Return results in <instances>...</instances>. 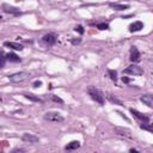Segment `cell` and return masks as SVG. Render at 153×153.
I'll use <instances>...</instances> for the list:
<instances>
[{
    "mask_svg": "<svg viewBox=\"0 0 153 153\" xmlns=\"http://www.w3.org/2000/svg\"><path fill=\"white\" fill-rule=\"evenodd\" d=\"M87 93H88V96H90L96 103H98V104H100V105L104 104V94H103V92H102L100 90L96 88L94 86H90V87L87 88Z\"/></svg>",
    "mask_w": 153,
    "mask_h": 153,
    "instance_id": "cell-1",
    "label": "cell"
},
{
    "mask_svg": "<svg viewBox=\"0 0 153 153\" xmlns=\"http://www.w3.org/2000/svg\"><path fill=\"white\" fill-rule=\"evenodd\" d=\"M43 117H44L45 121H49V122H62V121L65 120L63 116H62L60 112H56V111L45 112Z\"/></svg>",
    "mask_w": 153,
    "mask_h": 153,
    "instance_id": "cell-2",
    "label": "cell"
},
{
    "mask_svg": "<svg viewBox=\"0 0 153 153\" xmlns=\"http://www.w3.org/2000/svg\"><path fill=\"white\" fill-rule=\"evenodd\" d=\"M56 35H54V33H47V35H44L42 38H41V43L43 44V45H45V47H51V45H54L55 43H56Z\"/></svg>",
    "mask_w": 153,
    "mask_h": 153,
    "instance_id": "cell-3",
    "label": "cell"
},
{
    "mask_svg": "<svg viewBox=\"0 0 153 153\" xmlns=\"http://www.w3.org/2000/svg\"><path fill=\"white\" fill-rule=\"evenodd\" d=\"M27 76H29V73H27V72H18V73L11 74V75L8 76V79H10V81H12V82H22V81H24L25 79H27Z\"/></svg>",
    "mask_w": 153,
    "mask_h": 153,
    "instance_id": "cell-4",
    "label": "cell"
},
{
    "mask_svg": "<svg viewBox=\"0 0 153 153\" xmlns=\"http://www.w3.org/2000/svg\"><path fill=\"white\" fill-rule=\"evenodd\" d=\"M124 74H130V75H142L143 74V71L141 67L136 66V65H130L129 67H127L124 71H123Z\"/></svg>",
    "mask_w": 153,
    "mask_h": 153,
    "instance_id": "cell-5",
    "label": "cell"
},
{
    "mask_svg": "<svg viewBox=\"0 0 153 153\" xmlns=\"http://www.w3.org/2000/svg\"><path fill=\"white\" fill-rule=\"evenodd\" d=\"M1 8H2V11H4L5 13H10V14H13V16H19V14H22V12L19 11V8L13 7V6L8 5V4H2V5H1Z\"/></svg>",
    "mask_w": 153,
    "mask_h": 153,
    "instance_id": "cell-6",
    "label": "cell"
},
{
    "mask_svg": "<svg viewBox=\"0 0 153 153\" xmlns=\"http://www.w3.org/2000/svg\"><path fill=\"white\" fill-rule=\"evenodd\" d=\"M130 112H131V115H133L135 118H137V120L141 121L142 123H148L149 118H148V116H146L145 114H142V112H140V111H137V110H135V109H130Z\"/></svg>",
    "mask_w": 153,
    "mask_h": 153,
    "instance_id": "cell-7",
    "label": "cell"
},
{
    "mask_svg": "<svg viewBox=\"0 0 153 153\" xmlns=\"http://www.w3.org/2000/svg\"><path fill=\"white\" fill-rule=\"evenodd\" d=\"M129 59H130V61L131 62H137L139 60H140V51L137 50V48L136 47H130V50H129Z\"/></svg>",
    "mask_w": 153,
    "mask_h": 153,
    "instance_id": "cell-8",
    "label": "cell"
},
{
    "mask_svg": "<svg viewBox=\"0 0 153 153\" xmlns=\"http://www.w3.org/2000/svg\"><path fill=\"white\" fill-rule=\"evenodd\" d=\"M22 140L24 141V142H29V143H35V142H38V137L36 136V135H33V134H29V133H25V134H23V136H22Z\"/></svg>",
    "mask_w": 153,
    "mask_h": 153,
    "instance_id": "cell-9",
    "label": "cell"
},
{
    "mask_svg": "<svg viewBox=\"0 0 153 153\" xmlns=\"http://www.w3.org/2000/svg\"><path fill=\"white\" fill-rule=\"evenodd\" d=\"M129 31L130 32H136V31H140L141 29H143V23L142 22H140V20H136V22H134V23H131L130 25H129Z\"/></svg>",
    "mask_w": 153,
    "mask_h": 153,
    "instance_id": "cell-10",
    "label": "cell"
},
{
    "mask_svg": "<svg viewBox=\"0 0 153 153\" xmlns=\"http://www.w3.org/2000/svg\"><path fill=\"white\" fill-rule=\"evenodd\" d=\"M140 100L149 108H153V94H143L140 97Z\"/></svg>",
    "mask_w": 153,
    "mask_h": 153,
    "instance_id": "cell-11",
    "label": "cell"
},
{
    "mask_svg": "<svg viewBox=\"0 0 153 153\" xmlns=\"http://www.w3.org/2000/svg\"><path fill=\"white\" fill-rule=\"evenodd\" d=\"M4 45L5 47H8V48H12L14 50H23V45L20 43H17V42H4Z\"/></svg>",
    "mask_w": 153,
    "mask_h": 153,
    "instance_id": "cell-12",
    "label": "cell"
},
{
    "mask_svg": "<svg viewBox=\"0 0 153 153\" xmlns=\"http://www.w3.org/2000/svg\"><path fill=\"white\" fill-rule=\"evenodd\" d=\"M109 6L112 7L114 10H116V11H123V10L129 8V5H123V4H117V2H115V4L114 2H110Z\"/></svg>",
    "mask_w": 153,
    "mask_h": 153,
    "instance_id": "cell-13",
    "label": "cell"
},
{
    "mask_svg": "<svg viewBox=\"0 0 153 153\" xmlns=\"http://www.w3.org/2000/svg\"><path fill=\"white\" fill-rule=\"evenodd\" d=\"M80 147V142L79 141H71L69 143L66 145L65 149L66 151H74V149H78Z\"/></svg>",
    "mask_w": 153,
    "mask_h": 153,
    "instance_id": "cell-14",
    "label": "cell"
},
{
    "mask_svg": "<svg viewBox=\"0 0 153 153\" xmlns=\"http://www.w3.org/2000/svg\"><path fill=\"white\" fill-rule=\"evenodd\" d=\"M6 59H7V61H10V62H20V61H22V59H20L17 54H14V53H8V54H6Z\"/></svg>",
    "mask_w": 153,
    "mask_h": 153,
    "instance_id": "cell-15",
    "label": "cell"
},
{
    "mask_svg": "<svg viewBox=\"0 0 153 153\" xmlns=\"http://www.w3.org/2000/svg\"><path fill=\"white\" fill-rule=\"evenodd\" d=\"M24 97L29 100H32V102H36V103H43V99L39 98L38 96H35V94H31V93H25Z\"/></svg>",
    "mask_w": 153,
    "mask_h": 153,
    "instance_id": "cell-16",
    "label": "cell"
},
{
    "mask_svg": "<svg viewBox=\"0 0 153 153\" xmlns=\"http://www.w3.org/2000/svg\"><path fill=\"white\" fill-rule=\"evenodd\" d=\"M140 128L143 130L153 133V123H142V124H140Z\"/></svg>",
    "mask_w": 153,
    "mask_h": 153,
    "instance_id": "cell-17",
    "label": "cell"
},
{
    "mask_svg": "<svg viewBox=\"0 0 153 153\" xmlns=\"http://www.w3.org/2000/svg\"><path fill=\"white\" fill-rule=\"evenodd\" d=\"M108 74H109L110 79H111L112 81H116V80H117V72H116V71H114V69H109V71H108Z\"/></svg>",
    "mask_w": 153,
    "mask_h": 153,
    "instance_id": "cell-18",
    "label": "cell"
},
{
    "mask_svg": "<svg viewBox=\"0 0 153 153\" xmlns=\"http://www.w3.org/2000/svg\"><path fill=\"white\" fill-rule=\"evenodd\" d=\"M108 99H109L111 103H115V104H117V105H122V102H121L120 99H117L116 97H114L112 94H109V96H108Z\"/></svg>",
    "mask_w": 153,
    "mask_h": 153,
    "instance_id": "cell-19",
    "label": "cell"
},
{
    "mask_svg": "<svg viewBox=\"0 0 153 153\" xmlns=\"http://www.w3.org/2000/svg\"><path fill=\"white\" fill-rule=\"evenodd\" d=\"M97 29H99V30H108L109 29V24L108 23H99V24H97Z\"/></svg>",
    "mask_w": 153,
    "mask_h": 153,
    "instance_id": "cell-20",
    "label": "cell"
},
{
    "mask_svg": "<svg viewBox=\"0 0 153 153\" xmlns=\"http://www.w3.org/2000/svg\"><path fill=\"white\" fill-rule=\"evenodd\" d=\"M74 30H75V31H76V32H79V33H80V35H82V33H84V32H85V30H84V27H82V26H81V25H76V26H75V27H74Z\"/></svg>",
    "mask_w": 153,
    "mask_h": 153,
    "instance_id": "cell-21",
    "label": "cell"
},
{
    "mask_svg": "<svg viewBox=\"0 0 153 153\" xmlns=\"http://www.w3.org/2000/svg\"><path fill=\"white\" fill-rule=\"evenodd\" d=\"M6 54L4 53V51H1V67H4L5 66V62H6Z\"/></svg>",
    "mask_w": 153,
    "mask_h": 153,
    "instance_id": "cell-22",
    "label": "cell"
},
{
    "mask_svg": "<svg viewBox=\"0 0 153 153\" xmlns=\"http://www.w3.org/2000/svg\"><path fill=\"white\" fill-rule=\"evenodd\" d=\"M51 99L54 100V102H57V103H63V100L60 98V97H57V96H55V94H53L51 96Z\"/></svg>",
    "mask_w": 153,
    "mask_h": 153,
    "instance_id": "cell-23",
    "label": "cell"
},
{
    "mask_svg": "<svg viewBox=\"0 0 153 153\" xmlns=\"http://www.w3.org/2000/svg\"><path fill=\"white\" fill-rule=\"evenodd\" d=\"M11 153H26V152H25V149H23V148H16V149H13Z\"/></svg>",
    "mask_w": 153,
    "mask_h": 153,
    "instance_id": "cell-24",
    "label": "cell"
},
{
    "mask_svg": "<svg viewBox=\"0 0 153 153\" xmlns=\"http://www.w3.org/2000/svg\"><path fill=\"white\" fill-rule=\"evenodd\" d=\"M80 41H81L80 38H76V39H75V38H73L71 42H72V44H73V45H75V44H79V43H80Z\"/></svg>",
    "mask_w": 153,
    "mask_h": 153,
    "instance_id": "cell-25",
    "label": "cell"
},
{
    "mask_svg": "<svg viewBox=\"0 0 153 153\" xmlns=\"http://www.w3.org/2000/svg\"><path fill=\"white\" fill-rule=\"evenodd\" d=\"M39 86H42V81L41 80H37V81L33 82V87H39Z\"/></svg>",
    "mask_w": 153,
    "mask_h": 153,
    "instance_id": "cell-26",
    "label": "cell"
},
{
    "mask_svg": "<svg viewBox=\"0 0 153 153\" xmlns=\"http://www.w3.org/2000/svg\"><path fill=\"white\" fill-rule=\"evenodd\" d=\"M122 81H123V82H126V84H128V82L130 81V79H129V78H127V76H123V78H122Z\"/></svg>",
    "mask_w": 153,
    "mask_h": 153,
    "instance_id": "cell-27",
    "label": "cell"
},
{
    "mask_svg": "<svg viewBox=\"0 0 153 153\" xmlns=\"http://www.w3.org/2000/svg\"><path fill=\"white\" fill-rule=\"evenodd\" d=\"M129 152H130V153H139V152H137L136 149H134V148H131V149H130Z\"/></svg>",
    "mask_w": 153,
    "mask_h": 153,
    "instance_id": "cell-28",
    "label": "cell"
}]
</instances>
